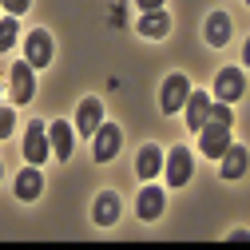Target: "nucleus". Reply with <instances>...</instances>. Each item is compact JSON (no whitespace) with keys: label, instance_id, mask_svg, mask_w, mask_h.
I'll return each mask as SVG.
<instances>
[{"label":"nucleus","instance_id":"1","mask_svg":"<svg viewBox=\"0 0 250 250\" xmlns=\"http://www.w3.org/2000/svg\"><path fill=\"white\" fill-rule=\"evenodd\" d=\"M227 147H230V127H227V123L207 119L203 127H199V151L207 155V159H218Z\"/></svg>","mask_w":250,"mask_h":250},{"label":"nucleus","instance_id":"2","mask_svg":"<svg viewBox=\"0 0 250 250\" xmlns=\"http://www.w3.org/2000/svg\"><path fill=\"white\" fill-rule=\"evenodd\" d=\"M242 91H246V76H242V68H223L214 76V96L210 100H218V104H234V100H242Z\"/></svg>","mask_w":250,"mask_h":250},{"label":"nucleus","instance_id":"3","mask_svg":"<svg viewBox=\"0 0 250 250\" xmlns=\"http://www.w3.org/2000/svg\"><path fill=\"white\" fill-rule=\"evenodd\" d=\"M8 87H12V104H28V100L36 96V68L28 64V60H20V64H12Z\"/></svg>","mask_w":250,"mask_h":250},{"label":"nucleus","instance_id":"4","mask_svg":"<svg viewBox=\"0 0 250 250\" xmlns=\"http://www.w3.org/2000/svg\"><path fill=\"white\" fill-rule=\"evenodd\" d=\"M48 127H44V123H28V135H24V159L28 163H32V167H40L44 159H48Z\"/></svg>","mask_w":250,"mask_h":250},{"label":"nucleus","instance_id":"5","mask_svg":"<svg viewBox=\"0 0 250 250\" xmlns=\"http://www.w3.org/2000/svg\"><path fill=\"white\" fill-rule=\"evenodd\" d=\"M119 143H123V131L115 127V123H100V127H96V135H91V147H96V159H100V163L115 159Z\"/></svg>","mask_w":250,"mask_h":250},{"label":"nucleus","instance_id":"6","mask_svg":"<svg viewBox=\"0 0 250 250\" xmlns=\"http://www.w3.org/2000/svg\"><path fill=\"white\" fill-rule=\"evenodd\" d=\"M187 96H191V83H187V76H167V80H163V91H159L163 115L183 111V100H187Z\"/></svg>","mask_w":250,"mask_h":250},{"label":"nucleus","instance_id":"7","mask_svg":"<svg viewBox=\"0 0 250 250\" xmlns=\"http://www.w3.org/2000/svg\"><path fill=\"white\" fill-rule=\"evenodd\" d=\"M24 60H28L32 68H48V60H52V36L44 32V28L28 32V40H24Z\"/></svg>","mask_w":250,"mask_h":250},{"label":"nucleus","instance_id":"8","mask_svg":"<svg viewBox=\"0 0 250 250\" xmlns=\"http://www.w3.org/2000/svg\"><path fill=\"white\" fill-rule=\"evenodd\" d=\"M218 159H223V163H218V175H223V179H242L246 175V163H250V151L242 143H230Z\"/></svg>","mask_w":250,"mask_h":250},{"label":"nucleus","instance_id":"9","mask_svg":"<svg viewBox=\"0 0 250 250\" xmlns=\"http://www.w3.org/2000/svg\"><path fill=\"white\" fill-rule=\"evenodd\" d=\"M163 207H167V195L159 191V187H143L139 199H135V214L143 218V223H155V218L163 214Z\"/></svg>","mask_w":250,"mask_h":250},{"label":"nucleus","instance_id":"10","mask_svg":"<svg viewBox=\"0 0 250 250\" xmlns=\"http://www.w3.org/2000/svg\"><path fill=\"white\" fill-rule=\"evenodd\" d=\"M191 151H187V147H175L171 155H167V183L171 187H187V183H191Z\"/></svg>","mask_w":250,"mask_h":250},{"label":"nucleus","instance_id":"11","mask_svg":"<svg viewBox=\"0 0 250 250\" xmlns=\"http://www.w3.org/2000/svg\"><path fill=\"white\" fill-rule=\"evenodd\" d=\"M183 115H187V127L199 131L207 123V115H210V96H207V91H191V96L183 100Z\"/></svg>","mask_w":250,"mask_h":250},{"label":"nucleus","instance_id":"12","mask_svg":"<svg viewBox=\"0 0 250 250\" xmlns=\"http://www.w3.org/2000/svg\"><path fill=\"white\" fill-rule=\"evenodd\" d=\"M135 32H139V36H147V40H163V36L171 32V16H167L163 8L143 12V16H139V24H135Z\"/></svg>","mask_w":250,"mask_h":250},{"label":"nucleus","instance_id":"13","mask_svg":"<svg viewBox=\"0 0 250 250\" xmlns=\"http://www.w3.org/2000/svg\"><path fill=\"white\" fill-rule=\"evenodd\" d=\"M104 123V100H83L76 111V131L80 135H96V127Z\"/></svg>","mask_w":250,"mask_h":250},{"label":"nucleus","instance_id":"14","mask_svg":"<svg viewBox=\"0 0 250 250\" xmlns=\"http://www.w3.org/2000/svg\"><path fill=\"white\" fill-rule=\"evenodd\" d=\"M48 147L56 151V159H68V155H72L76 135H72V127H68V119H56L52 127H48Z\"/></svg>","mask_w":250,"mask_h":250},{"label":"nucleus","instance_id":"15","mask_svg":"<svg viewBox=\"0 0 250 250\" xmlns=\"http://www.w3.org/2000/svg\"><path fill=\"white\" fill-rule=\"evenodd\" d=\"M40 191H44V175H40V167H24V171L16 175V195H20L24 203H36Z\"/></svg>","mask_w":250,"mask_h":250},{"label":"nucleus","instance_id":"16","mask_svg":"<svg viewBox=\"0 0 250 250\" xmlns=\"http://www.w3.org/2000/svg\"><path fill=\"white\" fill-rule=\"evenodd\" d=\"M91 218H96V227H115V218H119V195L104 191L96 199V207H91Z\"/></svg>","mask_w":250,"mask_h":250},{"label":"nucleus","instance_id":"17","mask_svg":"<svg viewBox=\"0 0 250 250\" xmlns=\"http://www.w3.org/2000/svg\"><path fill=\"white\" fill-rule=\"evenodd\" d=\"M135 171H139L143 179H155V175L163 171V151L155 147V143H147V147L139 151V163H135Z\"/></svg>","mask_w":250,"mask_h":250},{"label":"nucleus","instance_id":"18","mask_svg":"<svg viewBox=\"0 0 250 250\" xmlns=\"http://www.w3.org/2000/svg\"><path fill=\"white\" fill-rule=\"evenodd\" d=\"M207 40H210L214 48H223V44L230 40V20H227V12H210V16H207Z\"/></svg>","mask_w":250,"mask_h":250},{"label":"nucleus","instance_id":"19","mask_svg":"<svg viewBox=\"0 0 250 250\" xmlns=\"http://www.w3.org/2000/svg\"><path fill=\"white\" fill-rule=\"evenodd\" d=\"M16 44V16H4L0 20V52H8Z\"/></svg>","mask_w":250,"mask_h":250},{"label":"nucleus","instance_id":"20","mask_svg":"<svg viewBox=\"0 0 250 250\" xmlns=\"http://www.w3.org/2000/svg\"><path fill=\"white\" fill-rule=\"evenodd\" d=\"M207 119H214V123H227V127H230V104H218V100H210V115Z\"/></svg>","mask_w":250,"mask_h":250},{"label":"nucleus","instance_id":"21","mask_svg":"<svg viewBox=\"0 0 250 250\" xmlns=\"http://www.w3.org/2000/svg\"><path fill=\"white\" fill-rule=\"evenodd\" d=\"M12 127H16V111L12 107H0V139H8Z\"/></svg>","mask_w":250,"mask_h":250},{"label":"nucleus","instance_id":"22","mask_svg":"<svg viewBox=\"0 0 250 250\" xmlns=\"http://www.w3.org/2000/svg\"><path fill=\"white\" fill-rule=\"evenodd\" d=\"M0 4H4V12H8V16H20V12L32 8V0H0Z\"/></svg>","mask_w":250,"mask_h":250},{"label":"nucleus","instance_id":"23","mask_svg":"<svg viewBox=\"0 0 250 250\" xmlns=\"http://www.w3.org/2000/svg\"><path fill=\"white\" fill-rule=\"evenodd\" d=\"M135 4H139L143 12H155V8H163V4H167V0H135Z\"/></svg>","mask_w":250,"mask_h":250},{"label":"nucleus","instance_id":"24","mask_svg":"<svg viewBox=\"0 0 250 250\" xmlns=\"http://www.w3.org/2000/svg\"><path fill=\"white\" fill-rule=\"evenodd\" d=\"M0 171H4V163H0Z\"/></svg>","mask_w":250,"mask_h":250}]
</instances>
